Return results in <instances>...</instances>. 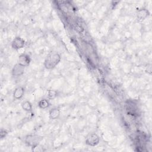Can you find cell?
<instances>
[{
  "label": "cell",
  "instance_id": "9c48e42d",
  "mask_svg": "<svg viewBox=\"0 0 152 152\" xmlns=\"http://www.w3.org/2000/svg\"><path fill=\"white\" fill-rule=\"evenodd\" d=\"M150 15L149 11L145 8H141L137 12V18L140 21L144 20Z\"/></svg>",
  "mask_w": 152,
  "mask_h": 152
},
{
  "label": "cell",
  "instance_id": "5b68a950",
  "mask_svg": "<svg viewBox=\"0 0 152 152\" xmlns=\"http://www.w3.org/2000/svg\"><path fill=\"white\" fill-rule=\"evenodd\" d=\"M30 62H31L30 57L26 53L20 54L18 57L17 63L24 67L28 66L30 65Z\"/></svg>",
  "mask_w": 152,
  "mask_h": 152
},
{
  "label": "cell",
  "instance_id": "3957f363",
  "mask_svg": "<svg viewBox=\"0 0 152 152\" xmlns=\"http://www.w3.org/2000/svg\"><path fill=\"white\" fill-rule=\"evenodd\" d=\"M43 140V137L37 135V134H33V135H27L25 137V143L27 145L30 147L32 150L34 149L36 147L39 145L40 142Z\"/></svg>",
  "mask_w": 152,
  "mask_h": 152
},
{
  "label": "cell",
  "instance_id": "5bb4252c",
  "mask_svg": "<svg viewBox=\"0 0 152 152\" xmlns=\"http://www.w3.org/2000/svg\"><path fill=\"white\" fill-rule=\"evenodd\" d=\"M7 134H8V132H7V131L6 129H2V128L1 129L0 135H1V139L5 138Z\"/></svg>",
  "mask_w": 152,
  "mask_h": 152
},
{
  "label": "cell",
  "instance_id": "8992f818",
  "mask_svg": "<svg viewBox=\"0 0 152 152\" xmlns=\"http://www.w3.org/2000/svg\"><path fill=\"white\" fill-rule=\"evenodd\" d=\"M25 41L21 37H15L11 42V46L15 50H18L24 46Z\"/></svg>",
  "mask_w": 152,
  "mask_h": 152
},
{
  "label": "cell",
  "instance_id": "7c38bea8",
  "mask_svg": "<svg viewBox=\"0 0 152 152\" xmlns=\"http://www.w3.org/2000/svg\"><path fill=\"white\" fill-rule=\"evenodd\" d=\"M50 106V103L49 100L46 99H42L40 100L38 102V106L42 109H46Z\"/></svg>",
  "mask_w": 152,
  "mask_h": 152
},
{
  "label": "cell",
  "instance_id": "7a4b0ae2",
  "mask_svg": "<svg viewBox=\"0 0 152 152\" xmlns=\"http://www.w3.org/2000/svg\"><path fill=\"white\" fill-rule=\"evenodd\" d=\"M125 110L128 115L137 117L140 115V108L136 102L133 100H128L125 102Z\"/></svg>",
  "mask_w": 152,
  "mask_h": 152
},
{
  "label": "cell",
  "instance_id": "ba28073f",
  "mask_svg": "<svg viewBox=\"0 0 152 152\" xmlns=\"http://www.w3.org/2000/svg\"><path fill=\"white\" fill-rule=\"evenodd\" d=\"M24 94V89L21 86H18L16 87L13 92V97L16 100H19L21 99Z\"/></svg>",
  "mask_w": 152,
  "mask_h": 152
},
{
  "label": "cell",
  "instance_id": "277c9868",
  "mask_svg": "<svg viewBox=\"0 0 152 152\" xmlns=\"http://www.w3.org/2000/svg\"><path fill=\"white\" fill-rule=\"evenodd\" d=\"M100 142V137L96 133H91L88 134L86 138V144L89 146L94 147Z\"/></svg>",
  "mask_w": 152,
  "mask_h": 152
},
{
  "label": "cell",
  "instance_id": "4fadbf2b",
  "mask_svg": "<svg viewBox=\"0 0 152 152\" xmlns=\"http://www.w3.org/2000/svg\"><path fill=\"white\" fill-rule=\"evenodd\" d=\"M58 96V92L57 91L53 90V89H49L48 91V98L49 99L52 100L56 98Z\"/></svg>",
  "mask_w": 152,
  "mask_h": 152
},
{
  "label": "cell",
  "instance_id": "6da1fadb",
  "mask_svg": "<svg viewBox=\"0 0 152 152\" xmlns=\"http://www.w3.org/2000/svg\"><path fill=\"white\" fill-rule=\"evenodd\" d=\"M61 59V56L58 53L52 52L46 56L44 62V66L48 69H52L58 65Z\"/></svg>",
  "mask_w": 152,
  "mask_h": 152
},
{
  "label": "cell",
  "instance_id": "8fae6325",
  "mask_svg": "<svg viewBox=\"0 0 152 152\" xmlns=\"http://www.w3.org/2000/svg\"><path fill=\"white\" fill-rule=\"evenodd\" d=\"M21 107L22 109L27 112H31L32 111V109H33V107H32V104L31 103L28 101V100H25V101H23L21 103Z\"/></svg>",
  "mask_w": 152,
  "mask_h": 152
},
{
  "label": "cell",
  "instance_id": "30bf717a",
  "mask_svg": "<svg viewBox=\"0 0 152 152\" xmlns=\"http://www.w3.org/2000/svg\"><path fill=\"white\" fill-rule=\"evenodd\" d=\"M49 116L50 119L55 120L58 119L60 116V110L59 108L53 107L52 108L49 112Z\"/></svg>",
  "mask_w": 152,
  "mask_h": 152
},
{
  "label": "cell",
  "instance_id": "52a82bcc",
  "mask_svg": "<svg viewBox=\"0 0 152 152\" xmlns=\"http://www.w3.org/2000/svg\"><path fill=\"white\" fill-rule=\"evenodd\" d=\"M24 69H25L24 66L17 63L15 65H14V66L12 68V71H11L12 75V76L15 77L21 76L24 74Z\"/></svg>",
  "mask_w": 152,
  "mask_h": 152
}]
</instances>
